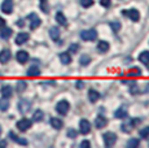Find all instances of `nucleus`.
<instances>
[{"instance_id": "nucleus-1", "label": "nucleus", "mask_w": 149, "mask_h": 148, "mask_svg": "<svg viewBox=\"0 0 149 148\" xmlns=\"http://www.w3.org/2000/svg\"><path fill=\"white\" fill-rule=\"evenodd\" d=\"M81 38L83 40L87 42H92L97 38V31L95 29H90V30H83L81 33Z\"/></svg>"}, {"instance_id": "nucleus-2", "label": "nucleus", "mask_w": 149, "mask_h": 148, "mask_svg": "<svg viewBox=\"0 0 149 148\" xmlns=\"http://www.w3.org/2000/svg\"><path fill=\"white\" fill-rule=\"evenodd\" d=\"M102 139H104L105 146H107V147H111V146H114V144H116L117 135L114 133H111V131H108V133H105L104 135H102Z\"/></svg>"}, {"instance_id": "nucleus-3", "label": "nucleus", "mask_w": 149, "mask_h": 148, "mask_svg": "<svg viewBox=\"0 0 149 148\" xmlns=\"http://www.w3.org/2000/svg\"><path fill=\"white\" fill-rule=\"evenodd\" d=\"M122 13L125 15L126 17H128V18L131 20V21H139L140 20V13L139 10L135 9V8H131V9H126V10H122Z\"/></svg>"}, {"instance_id": "nucleus-4", "label": "nucleus", "mask_w": 149, "mask_h": 148, "mask_svg": "<svg viewBox=\"0 0 149 148\" xmlns=\"http://www.w3.org/2000/svg\"><path fill=\"white\" fill-rule=\"evenodd\" d=\"M69 108H70V104H69L66 100L58 101V103H57V105H56L57 113H58V114H61V116H65V114H66V113L69 112Z\"/></svg>"}, {"instance_id": "nucleus-5", "label": "nucleus", "mask_w": 149, "mask_h": 148, "mask_svg": "<svg viewBox=\"0 0 149 148\" xmlns=\"http://www.w3.org/2000/svg\"><path fill=\"white\" fill-rule=\"evenodd\" d=\"M27 20L30 21V29L31 30L38 29V27L40 26V24H42V20L39 18L38 15H35V13H31V15H29Z\"/></svg>"}, {"instance_id": "nucleus-6", "label": "nucleus", "mask_w": 149, "mask_h": 148, "mask_svg": "<svg viewBox=\"0 0 149 148\" xmlns=\"http://www.w3.org/2000/svg\"><path fill=\"white\" fill-rule=\"evenodd\" d=\"M31 119H29V118H22V119H19L18 122H17V129L19 130V131H27L31 127Z\"/></svg>"}, {"instance_id": "nucleus-7", "label": "nucleus", "mask_w": 149, "mask_h": 148, "mask_svg": "<svg viewBox=\"0 0 149 148\" xmlns=\"http://www.w3.org/2000/svg\"><path fill=\"white\" fill-rule=\"evenodd\" d=\"M79 131H81L83 135H87V134L91 131V124L87 119H81V122H79Z\"/></svg>"}, {"instance_id": "nucleus-8", "label": "nucleus", "mask_w": 149, "mask_h": 148, "mask_svg": "<svg viewBox=\"0 0 149 148\" xmlns=\"http://www.w3.org/2000/svg\"><path fill=\"white\" fill-rule=\"evenodd\" d=\"M30 101L27 100H21L18 103V110L22 113V114H26V113L30 110Z\"/></svg>"}, {"instance_id": "nucleus-9", "label": "nucleus", "mask_w": 149, "mask_h": 148, "mask_svg": "<svg viewBox=\"0 0 149 148\" xmlns=\"http://www.w3.org/2000/svg\"><path fill=\"white\" fill-rule=\"evenodd\" d=\"M1 10L4 13H7V15H10L13 10V3L10 0H4L1 4Z\"/></svg>"}, {"instance_id": "nucleus-10", "label": "nucleus", "mask_w": 149, "mask_h": 148, "mask_svg": "<svg viewBox=\"0 0 149 148\" xmlns=\"http://www.w3.org/2000/svg\"><path fill=\"white\" fill-rule=\"evenodd\" d=\"M29 34L27 33H19V34H17V36H16V44L17 45H21V44H24V43H26V42L29 40Z\"/></svg>"}, {"instance_id": "nucleus-11", "label": "nucleus", "mask_w": 149, "mask_h": 148, "mask_svg": "<svg viewBox=\"0 0 149 148\" xmlns=\"http://www.w3.org/2000/svg\"><path fill=\"white\" fill-rule=\"evenodd\" d=\"M16 59L19 64H25V62H27V60H29V53L26 51H18L16 55Z\"/></svg>"}, {"instance_id": "nucleus-12", "label": "nucleus", "mask_w": 149, "mask_h": 148, "mask_svg": "<svg viewBox=\"0 0 149 148\" xmlns=\"http://www.w3.org/2000/svg\"><path fill=\"white\" fill-rule=\"evenodd\" d=\"M10 57H12V55H10L9 50H3L1 52H0V62H1V64H7L10 60Z\"/></svg>"}, {"instance_id": "nucleus-13", "label": "nucleus", "mask_w": 149, "mask_h": 148, "mask_svg": "<svg viewBox=\"0 0 149 148\" xmlns=\"http://www.w3.org/2000/svg\"><path fill=\"white\" fill-rule=\"evenodd\" d=\"M108 125V119L105 117H102V116H99L96 119H95V126L97 127V129H102V127H105Z\"/></svg>"}, {"instance_id": "nucleus-14", "label": "nucleus", "mask_w": 149, "mask_h": 148, "mask_svg": "<svg viewBox=\"0 0 149 148\" xmlns=\"http://www.w3.org/2000/svg\"><path fill=\"white\" fill-rule=\"evenodd\" d=\"M9 138L12 139L13 142H16V143H18V144H22V146H26L27 144V140L26 139H22V138H19L18 135H16L13 131H10L9 133Z\"/></svg>"}, {"instance_id": "nucleus-15", "label": "nucleus", "mask_w": 149, "mask_h": 148, "mask_svg": "<svg viewBox=\"0 0 149 148\" xmlns=\"http://www.w3.org/2000/svg\"><path fill=\"white\" fill-rule=\"evenodd\" d=\"M56 21H57V24H60L61 26H68L66 17L64 16V13L62 12H57L56 13Z\"/></svg>"}, {"instance_id": "nucleus-16", "label": "nucleus", "mask_w": 149, "mask_h": 148, "mask_svg": "<svg viewBox=\"0 0 149 148\" xmlns=\"http://www.w3.org/2000/svg\"><path fill=\"white\" fill-rule=\"evenodd\" d=\"M27 75H29V77H31V78L40 75V69H39L38 66H35V65H33V66L29 68V70H27Z\"/></svg>"}, {"instance_id": "nucleus-17", "label": "nucleus", "mask_w": 149, "mask_h": 148, "mask_svg": "<svg viewBox=\"0 0 149 148\" xmlns=\"http://www.w3.org/2000/svg\"><path fill=\"white\" fill-rule=\"evenodd\" d=\"M88 99H90L91 103H96L100 99V92H97L95 90H90L88 91Z\"/></svg>"}, {"instance_id": "nucleus-18", "label": "nucleus", "mask_w": 149, "mask_h": 148, "mask_svg": "<svg viewBox=\"0 0 149 148\" xmlns=\"http://www.w3.org/2000/svg\"><path fill=\"white\" fill-rule=\"evenodd\" d=\"M114 117L116 118H126L127 117V109H126L125 107H121L119 109L116 110V113H114Z\"/></svg>"}, {"instance_id": "nucleus-19", "label": "nucleus", "mask_w": 149, "mask_h": 148, "mask_svg": "<svg viewBox=\"0 0 149 148\" xmlns=\"http://www.w3.org/2000/svg\"><path fill=\"white\" fill-rule=\"evenodd\" d=\"M139 61L141 62V64L149 66V52H148V51H144V52L140 53V55H139Z\"/></svg>"}, {"instance_id": "nucleus-20", "label": "nucleus", "mask_w": 149, "mask_h": 148, "mask_svg": "<svg viewBox=\"0 0 149 148\" xmlns=\"http://www.w3.org/2000/svg\"><path fill=\"white\" fill-rule=\"evenodd\" d=\"M51 125H52L53 129L60 130V129H62V126H64V122H62L60 118L53 117V118H51Z\"/></svg>"}, {"instance_id": "nucleus-21", "label": "nucleus", "mask_w": 149, "mask_h": 148, "mask_svg": "<svg viewBox=\"0 0 149 148\" xmlns=\"http://www.w3.org/2000/svg\"><path fill=\"white\" fill-rule=\"evenodd\" d=\"M60 60H61V62L64 65H69L71 62V56L69 52H62L60 53Z\"/></svg>"}, {"instance_id": "nucleus-22", "label": "nucleus", "mask_w": 149, "mask_h": 148, "mask_svg": "<svg viewBox=\"0 0 149 148\" xmlns=\"http://www.w3.org/2000/svg\"><path fill=\"white\" fill-rule=\"evenodd\" d=\"M49 35H51V38H52L54 42L58 40V39H60V30H58V27H51Z\"/></svg>"}, {"instance_id": "nucleus-23", "label": "nucleus", "mask_w": 149, "mask_h": 148, "mask_svg": "<svg viewBox=\"0 0 149 148\" xmlns=\"http://www.w3.org/2000/svg\"><path fill=\"white\" fill-rule=\"evenodd\" d=\"M109 43L108 42H105V40H100L99 43H97V50L100 51V52H107V51L109 50Z\"/></svg>"}, {"instance_id": "nucleus-24", "label": "nucleus", "mask_w": 149, "mask_h": 148, "mask_svg": "<svg viewBox=\"0 0 149 148\" xmlns=\"http://www.w3.org/2000/svg\"><path fill=\"white\" fill-rule=\"evenodd\" d=\"M1 96L3 98H8L9 99L12 96V87L10 86H4L1 89Z\"/></svg>"}, {"instance_id": "nucleus-25", "label": "nucleus", "mask_w": 149, "mask_h": 148, "mask_svg": "<svg viewBox=\"0 0 149 148\" xmlns=\"http://www.w3.org/2000/svg\"><path fill=\"white\" fill-rule=\"evenodd\" d=\"M9 108V101H8V98H1L0 99V110L5 112Z\"/></svg>"}, {"instance_id": "nucleus-26", "label": "nucleus", "mask_w": 149, "mask_h": 148, "mask_svg": "<svg viewBox=\"0 0 149 148\" xmlns=\"http://www.w3.org/2000/svg\"><path fill=\"white\" fill-rule=\"evenodd\" d=\"M43 117H44V113L42 112V110H35L34 112V116H33V121H35V122H40Z\"/></svg>"}, {"instance_id": "nucleus-27", "label": "nucleus", "mask_w": 149, "mask_h": 148, "mask_svg": "<svg viewBox=\"0 0 149 148\" xmlns=\"http://www.w3.org/2000/svg\"><path fill=\"white\" fill-rule=\"evenodd\" d=\"M26 87H27V83L25 81H19L18 83H17V87H16V90H17V92H24L25 90H26Z\"/></svg>"}, {"instance_id": "nucleus-28", "label": "nucleus", "mask_w": 149, "mask_h": 148, "mask_svg": "<svg viewBox=\"0 0 149 148\" xmlns=\"http://www.w3.org/2000/svg\"><path fill=\"white\" fill-rule=\"evenodd\" d=\"M10 35H12V29H4V27H3L1 33H0V36H1L3 39H9Z\"/></svg>"}, {"instance_id": "nucleus-29", "label": "nucleus", "mask_w": 149, "mask_h": 148, "mask_svg": "<svg viewBox=\"0 0 149 148\" xmlns=\"http://www.w3.org/2000/svg\"><path fill=\"white\" fill-rule=\"evenodd\" d=\"M79 62H81V65H83V66H86V65H88L91 62V57L87 55H82L81 59H79Z\"/></svg>"}, {"instance_id": "nucleus-30", "label": "nucleus", "mask_w": 149, "mask_h": 148, "mask_svg": "<svg viewBox=\"0 0 149 148\" xmlns=\"http://www.w3.org/2000/svg\"><path fill=\"white\" fill-rule=\"evenodd\" d=\"M128 75L130 77H139V75H141V70L137 69V68H134V69H131L130 72H128Z\"/></svg>"}, {"instance_id": "nucleus-31", "label": "nucleus", "mask_w": 149, "mask_h": 148, "mask_svg": "<svg viewBox=\"0 0 149 148\" xmlns=\"http://www.w3.org/2000/svg\"><path fill=\"white\" fill-rule=\"evenodd\" d=\"M139 134H140V136H141V138H144V139L148 138V136H149V126L143 127V129L139 131Z\"/></svg>"}, {"instance_id": "nucleus-32", "label": "nucleus", "mask_w": 149, "mask_h": 148, "mask_svg": "<svg viewBox=\"0 0 149 148\" xmlns=\"http://www.w3.org/2000/svg\"><path fill=\"white\" fill-rule=\"evenodd\" d=\"M127 147L128 148H136V147H139V140H137V139H131V140L127 142Z\"/></svg>"}, {"instance_id": "nucleus-33", "label": "nucleus", "mask_w": 149, "mask_h": 148, "mask_svg": "<svg viewBox=\"0 0 149 148\" xmlns=\"http://www.w3.org/2000/svg\"><path fill=\"white\" fill-rule=\"evenodd\" d=\"M81 4L84 8H90L93 5V0H81Z\"/></svg>"}, {"instance_id": "nucleus-34", "label": "nucleus", "mask_w": 149, "mask_h": 148, "mask_svg": "<svg viewBox=\"0 0 149 148\" xmlns=\"http://www.w3.org/2000/svg\"><path fill=\"white\" fill-rule=\"evenodd\" d=\"M78 48H79V45L74 43V44H71V47L69 48V51H68V52H69V53H75L77 51H78Z\"/></svg>"}, {"instance_id": "nucleus-35", "label": "nucleus", "mask_w": 149, "mask_h": 148, "mask_svg": "<svg viewBox=\"0 0 149 148\" xmlns=\"http://www.w3.org/2000/svg\"><path fill=\"white\" fill-rule=\"evenodd\" d=\"M100 4L105 8H109L111 5V0H100Z\"/></svg>"}, {"instance_id": "nucleus-36", "label": "nucleus", "mask_w": 149, "mask_h": 148, "mask_svg": "<svg viewBox=\"0 0 149 148\" xmlns=\"http://www.w3.org/2000/svg\"><path fill=\"white\" fill-rule=\"evenodd\" d=\"M68 136H69V138H71V139L75 138V136H77V131H75V130H73V129H70L68 131Z\"/></svg>"}, {"instance_id": "nucleus-37", "label": "nucleus", "mask_w": 149, "mask_h": 148, "mask_svg": "<svg viewBox=\"0 0 149 148\" xmlns=\"http://www.w3.org/2000/svg\"><path fill=\"white\" fill-rule=\"evenodd\" d=\"M110 26L113 27V30H114V31H118V30H119V27H121V25H119L118 22H111Z\"/></svg>"}, {"instance_id": "nucleus-38", "label": "nucleus", "mask_w": 149, "mask_h": 148, "mask_svg": "<svg viewBox=\"0 0 149 148\" xmlns=\"http://www.w3.org/2000/svg\"><path fill=\"white\" fill-rule=\"evenodd\" d=\"M130 92L131 94H137L139 92V87H137L136 84H132V86L130 87Z\"/></svg>"}, {"instance_id": "nucleus-39", "label": "nucleus", "mask_w": 149, "mask_h": 148, "mask_svg": "<svg viewBox=\"0 0 149 148\" xmlns=\"http://www.w3.org/2000/svg\"><path fill=\"white\" fill-rule=\"evenodd\" d=\"M81 147H91V143L88 140H84L81 143Z\"/></svg>"}, {"instance_id": "nucleus-40", "label": "nucleus", "mask_w": 149, "mask_h": 148, "mask_svg": "<svg viewBox=\"0 0 149 148\" xmlns=\"http://www.w3.org/2000/svg\"><path fill=\"white\" fill-rule=\"evenodd\" d=\"M3 27H5V20L0 17V29H3Z\"/></svg>"}, {"instance_id": "nucleus-41", "label": "nucleus", "mask_w": 149, "mask_h": 148, "mask_svg": "<svg viewBox=\"0 0 149 148\" xmlns=\"http://www.w3.org/2000/svg\"><path fill=\"white\" fill-rule=\"evenodd\" d=\"M77 89H83V82L82 81L77 82Z\"/></svg>"}, {"instance_id": "nucleus-42", "label": "nucleus", "mask_w": 149, "mask_h": 148, "mask_svg": "<svg viewBox=\"0 0 149 148\" xmlns=\"http://www.w3.org/2000/svg\"><path fill=\"white\" fill-rule=\"evenodd\" d=\"M17 25H18V26H19V27H22V26H24V25H25V24H24V21H22V20H19V21H18V22H17Z\"/></svg>"}, {"instance_id": "nucleus-43", "label": "nucleus", "mask_w": 149, "mask_h": 148, "mask_svg": "<svg viewBox=\"0 0 149 148\" xmlns=\"http://www.w3.org/2000/svg\"><path fill=\"white\" fill-rule=\"evenodd\" d=\"M7 146V142H0V147H4Z\"/></svg>"}, {"instance_id": "nucleus-44", "label": "nucleus", "mask_w": 149, "mask_h": 148, "mask_svg": "<svg viewBox=\"0 0 149 148\" xmlns=\"http://www.w3.org/2000/svg\"><path fill=\"white\" fill-rule=\"evenodd\" d=\"M40 1H42V3H45V1H47V0H40Z\"/></svg>"}, {"instance_id": "nucleus-45", "label": "nucleus", "mask_w": 149, "mask_h": 148, "mask_svg": "<svg viewBox=\"0 0 149 148\" xmlns=\"http://www.w3.org/2000/svg\"><path fill=\"white\" fill-rule=\"evenodd\" d=\"M0 134H1V127H0Z\"/></svg>"}]
</instances>
